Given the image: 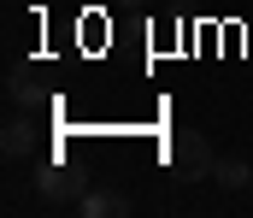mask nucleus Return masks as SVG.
Instances as JSON below:
<instances>
[{
    "mask_svg": "<svg viewBox=\"0 0 253 218\" xmlns=\"http://www.w3.org/2000/svg\"><path fill=\"white\" fill-rule=\"evenodd\" d=\"M165 165L177 171V183H200V177H212L218 153L200 130H165Z\"/></svg>",
    "mask_w": 253,
    "mask_h": 218,
    "instance_id": "f257e3e1",
    "label": "nucleus"
},
{
    "mask_svg": "<svg viewBox=\"0 0 253 218\" xmlns=\"http://www.w3.org/2000/svg\"><path fill=\"white\" fill-rule=\"evenodd\" d=\"M42 142V130H36V118L24 112V106H12V118H6V130H0V153L6 159H30Z\"/></svg>",
    "mask_w": 253,
    "mask_h": 218,
    "instance_id": "f03ea898",
    "label": "nucleus"
},
{
    "mask_svg": "<svg viewBox=\"0 0 253 218\" xmlns=\"http://www.w3.org/2000/svg\"><path fill=\"white\" fill-rule=\"evenodd\" d=\"M83 195H88V183H83L77 171H65L59 159H47V177H42V201H47V207H77Z\"/></svg>",
    "mask_w": 253,
    "mask_h": 218,
    "instance_id": "7ed1b4c3",
    "label": "nucleus"
},
{
    "mask_svg": "<svg viewBox=\"0 0 253 218\" xmlns=\"http://www.w3.org/2000/svg\"><path fill=\"white\" fill-rule=\"evenodd\" d=\"M77 207H83V218H124V213H129V195H124V189H112V183H100V189H88Z\"/></svg>",
    "mask_w": 253,
    "mask_h": 218,
    "instance_id": "20e7f679",
    "label": "nucleus"
},
{
    "mask_svg": "<svg viewBox=\"0 0 253 218\" xmlns=\"http://www.w3.org/2000/svg\"><path fill=\"white\" fill-rule=\"evenodd\" d=\"M212 177H218L224 189H248V183H253V165L242 159V153H224V159L212 165Z\"/></svg>",
    "mask_w": 253,
    "mask_h": 218,
    "instance_id": "39448f33",
    "label": "nucleus"
},
{
    "mask_svg": "<svg viewBox=\"0 0 253 218\" xmlns=\"http://www.w3.org/2000/svg\"><path fill=\"white\" fill-rule=\"evenodd\" d=\"M6 100H12V106H24V112L42 100V88L30 83V71H12V83H6Z\"/></svg>",
    "mask_w": 253,
    "mask_h": 218,
    "instance_id": "423d86ee",
    "label": "nucleus"
}]
</instances>
